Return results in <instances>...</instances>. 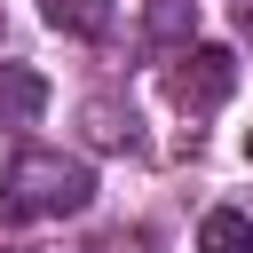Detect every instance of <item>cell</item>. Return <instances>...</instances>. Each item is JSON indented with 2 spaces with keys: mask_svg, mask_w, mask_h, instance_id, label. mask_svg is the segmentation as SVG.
Wrapping results in <instances>:
<instances>
[{
  "mask_svg": "<svg viewBox=\"0 0 253 253\" xmlns=\"http://www.w3.org/2000/svg\"><path fill=\"white\" fill-rule=\"evenodd\" d=\"M87 206H95L87 158H63V150H16L8 158V182H0L8 221H63V213H87Z\"/></svg>",
  "mask_w": 253,
  "mask_h": 253,
  "instance_id": "1",
  "label": "cell"
},
{
  "mask_svg": "<svg viewBox=\"0 0 253 253\" xmlns=\"http://www.w3.org/2000/svg\"><path fill=\"white\" fill-rule=\"evenodd\" d=\"M95 253H158V237H150V229H111Z\"/></svg>",
  "mask_w": 253,
  "mask_h": 253,
  "instance_id": "8",
  "label": "cell"
},
{
  "mask_svg": "<svg viewBox=\"0 0 253 253\" xmlns=\"http://www.w3.org/2000/svg\"><path fill=\"white\" fill-rule=\"evenodd\" d=\"M40 16H47L55 32H71V40H103V32L119 24L111 0H40Z\"/></svg>",
  "mask_w": 253,
  "mask_h": 253,
  "instance_id": "4",
  "label": "cell"
},
{
  "mask_svg": "<svg viewBox=\"0 0 253 253\" xmlns=\"http://www.w3.org/2000/svg\"><path fill=\"white\" fill-rule=\"evenodd\" d=\"M245 158H253V126H245Z\"/></svg>",
  "mask_w": 253,
  "mask_h": 253,
  "instance_id": "9",
  "label": "cell"
},
{
  "mask_svg": "<svg viewBox=\"0 0 253 253\" xmlns=\"http://www.w3.org/2000/svg\"><path fill=\"white\" fill-rule=\"evenodd\" d=\"M142 32H150L158 47H190V32H198V8H190V0H150Z\"/></svg>",
  "mask_w": 253,
  "mask_h": 253,
  "instance_id": "6",
  "label": "cell"
},
{
  "mask_svg": "<svg viewBox=\"0 0 253 253\" xmlns=\"http://www.w3.org/2000/svg\"><path fill=\"white\" fill-rule=\"evenodd\" d=\"M198 253H253V221H245L237 206H213V213L198 221Z\"/></svg>",
  "mask_w": 253,
  "mask_h": 253,
  "instance_id": "5",
  "label": "cell"
},
{
  "mask_svg": "<svg viewBox=\"0 0 253 253\" xmlns=\"http://www.w3.org/2000/svg\"><path fill=\"white\" fill-rule=\"evenodd\" d=\"M47 111V79L32 63H0V126H32Z\"/></svg>",
  "mask_w": 253,
  "mask_h": 253,
  "instance_id": "3",
  "label": "cell"
},
{
  "mask_svg": "<svg viewBox=\"0 0 253 253\" xmlns=\"http://www.w3.org/2000/svg\"><path fill=\"white\" fill-rule=\"evenodd\" d=\"M87 142H95V150H126V142H134V111H119L111 95H95V103H87Z\"/></svg>",
  "mask_w": 253,
  "mask_h": 253,
  "instance_id": "7",
  "label": "cell"
},
{
  "mask_svg": "<svg viewBox=\"0 0 253 253\" xmlns=\"http://www.w3.org/2000/svg\"><path fill=\"white\" fill-rule=\"evenodd\" d=\"M229 87H237V55H229V47L190 40V47L166 55V103H174V111H221Z\"/></svg>",
  "mask_w": 253,
  "mask_h": 253,
  "instance_id": "2",
  "label": "cell"
}]
</instances>
